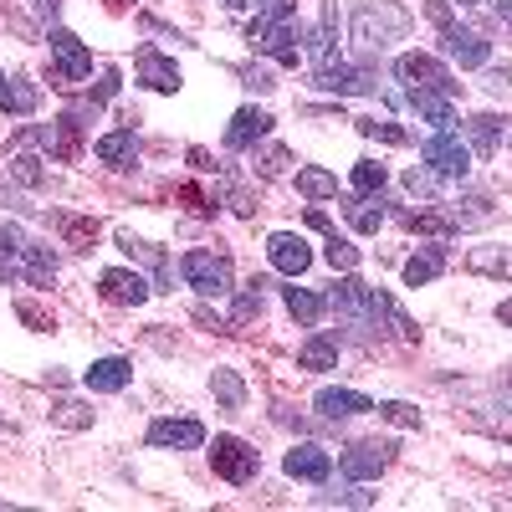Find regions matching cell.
I'll return each instance as SVG.
<instances>
[{
    "label": "cell",
    "instance_id": "obj_39",
    "mask_svg": "<svg viewBox=\"0 0 512 512\" xmlns=\"http://www.w3.org/2000/svg\"><path fill=\"white\" fill-rule=\"evenodd\" d=\"M384 180H390V175H384V164H374V159H359L354 164V195H379Z\"/></svg>",
    "mask_w": 512,
    "mask_h": 512
},
{
    "label": "cell",
    "instance_id": "obj_12",
    "mask_svg": "<svg viewBox=\"0 0 512 512\" xmlns=\"http://www.w3.org/2000/svg\"><path fill=\"white\" fill-rule=\"evenodd\" d=\"M98 292H103V303H113V308H139V303H149L154 287L139 272H128V267H108L98 277Z\"/></svg>",
    "mask_w": 512,
    "mask_h": 512
},
{
    "label": "cell",
    "instance_id": "obj_26",
    "mask_svg": "<svg viewBox=\"0 0 512 512\" xmlns=\"http://www.w3.org/2000/svg\"><path fill=\"white\" fill-rule=\"evenodd\" d=\"M118 246L134 256V262H144V267H154V277H159V292H169V262H164V251L154 246V241H139L134 231H118Z\"/></svg>",
    "mask_w": 512,
    "mask_h": 512
},
{
    "label": "cell",
    "instance_id": "obj_17",
    "mask_svg": "<svg viewBox=\"0 0 512 512\" xmlns=\"http://www.w3.org/2000/svg\"><path fill=\"white\" fill-rule=\"evenodd\" d=\"M282 466H287V477H297V482H328V477H333V456H328L323 446H313V441L292 446Z\"/></svg>",
    "mask_w": 512,
    "mask_h": 512
},
{
    "label": "cell",
    "instance_id": "obj_8",
    "mask_svg": "<svg viewBox=\"0 0 512 512\" xmlns=\"http://www.w3.org/2000/svg\"><path fill=\"white\" fill-rule=\"evenodd\" d=\"M246 41H251V52H267V57H277L282 67L303 62V52H297V31H292L287 21H251Z\"/></svg>",
    "mask_w": 512,
    "mask_h": 512
},
{
    "label": "cell",
    "instance_id": "obj_53",
    "mask_svg": "<svg viewBox=\"0 0 512 512\" xmlns=\"http://www.w3.org/2000/svg\"><path fill=\"white\" fill-rule=\"evenodd\" d=\"M425 11H431L436 26H451V0H425Z\"/></svg>",
    "mask_w": 512,
    "mask_h": 512
},
{
    "label": "cell",
    "instance_id": "obj_59",
    "mask_svg": "<svg viewBox=\"0 0 512 512\" xmlns=\"http://www.w3.org/2000/svg\"><path fill=\"white\" fill-rule=\"evenodd\" d=\"M497 323H507V328H512V297H507V303L497 308Z\"/></svg>",
    "mask_w": 512,
    "mask_h": 512
},
{
    "label": "cell",
    "instance_id": "obj_18",
    "mask_svg": "<svg viewBox=\"0 0 512 512\" xmlns=\"http://www.w3.org/2000/svg\"><path fill=\"white\" fill-rule=\"evenodd\" d=\"M272 134V118L262 113V108H241L236 118H231V128H226V149L236 154V149H256Z\"/></svg>",
    "mask_w": 512,
    "mask_h": 512
},
{
    "label": "cell",
    "instance_id": "obj_60",
    "mask_svg": "<svg viewBox=\"0 0 512 512\" xmlns=\"http://www.w3.org/2000/svg\"><path fill=\"white\" fill-rule=\"evenodd\" d=\"M0 205H21V200L11 195V185H0Z\"/></svg>",
    "mask_w": 512,
    "mask_h": 512
},
{
    "label": "cell",
    "instance_id": "obj_43",
    "mask_svg": "<svg viewBox=\"0 0 512 512\" xmlns=\"http://www.w3.org/2000/svg\"><path fill=\"white\" fill-rule=\"evenodd\" d=\"M359 123V134H369V139H384V144H410V134L405 128H395L390 118H354Z\"/></svg>",
    "mask_w": 512,
    "mask_h": 512
},
{
    "label": "cell",
    "instance_id": "obj_28",
    "mask_svg": "<svg viewBox=\"0 0 512 512\" xmlns=\"http://www.w3.org/2000/svg\"><path fill=\"white\" fill-rule=\"evenodd\" d=\"M441 272H446V246H425V251H415L405 262V287H425V282H436Z\"/></svg>",
    "mask_w": 512,
    "mask_h": 512
},
{
    "label": "cell",
    "instance_id": "obj_16",
    "mask_svg": "<svg viewBox=\"0 0 512 512\" xmlns=\"http://www.w3.org/2000/svg\"><path fill=\"white\" fill-rule=\"evenodd\" d=\"M149 446H159V451H195V446H205V425L200 420H154L149 425Z\"/></svg>",
    "mask_w": 512,
    "mask_h": 512
},
{
    "label": "cell",
    "instance_id": "obj_22",
    "mask_svg": "<svg viewBox=\"0 0 512 512\" xmlns=\"http://www.w3.org/2000/svg\"><path fill=\"white\" fill-rule=\"evenodd\" d=\"M93 154H98L108 169H134V159H139V134H134V128H118V134H103V139L93 144Z\"/></svg>",
    "mask_w": 512,
    "mask_h": 512
},
{
    "label": "cell",
    "instance_id": "obj_40",
    "mask_svg": "<svg viewBox=\"0 0 512 512\" xmlns=\"http://www.w3.org/2000/svg\"><path fill=\"white\" fill-rule=\"evenodd\" d=\"M323 256H328V267H333V272H354V267H359V246H349L338 231L328 236V251H323Z\"/></svg>",
    "mask_w": 512,
    "mask_h": 512
},
{
    "label": "cell",
    "instance_id": "obj_11",
    "mask_svg": "<svg viewBox=\"0 0 512 512\" xmlns=\"http://www.w3.org/2000/svg\"><path fill=\"white\" fill-rule=\"evenodd\" d=\"M420 159L431 164V175H451V180H466V169H472V149L451 134H436L420 144Z\"/></svg>",
    "mask_w": 512,
    "mask_h": 512
},
{
    "label": "cell",
    "instance_id": "obj_23",
    "mask_svg": "<svg viewBox=\"0 0 512 512\" xmlns=\"http://www.w3.org/2000/svg\"><path fill=\"white\" fill-rule=\"evenodd\" d=\"M313 405H318L323 420H349V415H369L374 410V400L359 395V390H318Z\"/></svg>",
    "mask_w": 512,
    "mask_h": 512
},
{
    "label": "cell",
    "instance_id": "obj_37",
    "mask_svg": "<svg viewBox=\"0 0 512 512\" xmlns=\"http://www.w3.org/2000/svg\"><path fill=\"white\" fill-rule=\"evenodd\" d=\"M210 390H216V400L226 410H246V384H241L236 369H216V374H210Z\"/></svg>",
    "mask_w": 512,
    "mask_h": 512
},
{
    "label": "cell",
    "instance_id": "obj_58",
    "mask_svg": "<svg viewBox=\"0 0 512 512\" xmlns=\"http://www.w3.org/2000/svg\"><path fill=\"white\" fill-rule=\"evenodd\" d=\"M492 11H497V21H502V26H512V0H497Z\"/></svg>",
    "mask_w": 512,
    "mask_h": 512
},
{
    "label": "cell",
    "instance_id": "obj_52",
    "mask_svg": "<svg viewBox=\"0 0 512 512\" xmlns=\"http://www.w3.org/2000/svg\"><path fill=\"white\" fill-rule=\"evenodd\" d=\"M318 502H323V507H333V502H338V507H374V492H359V487H354V492H338V497H318Z\"/></svg>",
    "mask_w": 512,
    "mask_h": 512
},
{
    "label": "cell",
    "instance_id": "obj_54",
    "mask_svg": "<svg viewBox=\"0 0 512 512\" xmlns=\"http://www.w3.org/2000/svg\"><path fill=\"white\" fill-rule=\"evenodd\" d=\"M190 164L200 169V175H216V169H221V164H216V159H210L205 149H190Z\"/></svg>",
    "mask_w": 512,
    "mask_h": 512
},
{
    "label": "cell",
    "instance_id": "obj_51",
    "mask_svg": "<svg viewBox=\"0 0 512 512\" xmlns=\"http://www.w3.org/2000/svg\"><path fill=\"white\" fill-rule=\"evenodd\" d=\"M241 82H246L251 93H272V88H277V82H272V72H267V67H241Z\"/></svg>",
    "mask_w": 512,
    "mask_h": 512
},
{
    "label": "cell",
    "instance_id": "obj_27",
    "mask_svg": "<svg viewBox=\"0 0 512 512\" xmlns=\"http://www.w3.org/2000/svg\"><path fill=\"white\" fill-rule=\"evenodd\" d=\"M0 108H6L11 118H31V113L41 108L36 82H26V77H6V88H0Z\"/></svg>",
    "mask_w": 512,
    "mask_h": 512
},
{
    "label": "cell",
    "instance_id": "obj_31",
    "mask_svg": "<svg viewBox=\"0 0 512 512\" xmlns=\"http://www.w3.org/2000/svg\"><path fill=\"white\" fill-rule=\"evenodd\" d=\"M333 62H344V57H338V11L328 6V11H323V26H318V36H313V72H323V67H333Z\"/></svg>",
    "mask_w": 512,
    "mask_h": 512
},
{
    "label": "cell",
    "instance_id": "obj_2",
    "mask_svg": "<svg viewBox=\"0 0 512 512\" xmlns=\"http://www.w3.org/2000/svg\"><path fill=\"white\" fill-rule=\"evenodd\" d=\"M349 26H354V41L364 52H384L390 41H400L405 31H410V11L405 6H395V0H369V6H359L354 16H349Z\"/></svg>",
    "mask_w": 512,
    "mask_h": 512
},
{
    "label": "cell",
    "instance_id": "obj_38",
    "mask_svg": "<svg viewBox=\"0 0 512 512\" xmlns=\"http://www.w3.org/2000/svg\"><path fill=\"white\" fill-rule=\"evenodd\" d=\"M466 267H472V272H492V277H512V251H507V246H502V251L482 246V251L466 256Z\"/></svg>",
    "mask_w": 512,
    "mask_h": 512
},
{
    "label": "cell",
    "instance_id": "obj_62",
    "mask_svg": "<svg viewBox=\"0 0 512 512\" xmlns=\"http://www.w3.org/2000/svg\"><path fill=\"white\" fill-rule=\"evenodd\" d=\"M451 6H461V11H466V6H477V0H451Z\"/></svg>",
    "mask_w": 512,
    "mask_h": 512
},
{
    "label": "cell",
    "instance_id": "obj_24",
    "mask_svg": "<svg viewBox=\"0 0 512 512\" xmlns=\"http://www.w3.org/2000/svg\"><path fill=\"white\" fill-rule=\"evenodd\" d=\"M82 379H88V390H98V395H118L123 384L134 379V364H128V359H98Z\"/></svg>",
    "mask_w": 512,
    "mask_h": 512
},
{
    "label": "cell",
    "instance_id": "obj_10",
    "mask_svg": "<svg viewBox=\"0 0 512 512\" xmlns=\"http://www.w3.org/2000/svg\"><path fill=\"white\" fill-rule=\"evenodd\" d=\"M441 52L451 57V62H461L466 72H477V67H487L492 62V41L482 36V31H466V26H441Z\"/></svg>",
    "mask_w": 512,
    "mask_h": 512
},
{
    "label": "cell",
    "instance_id": "obj_5",
    "mask_svg": "<svg viewBox=\"0 0 512 512\" xmlns=\"http://www.w3.org/2000/svg\"><path fill=\"white\" fill-rule=\"evenodd\" d=\"M395 77L405 82V88L446 93V98H456V88H461V82L446 72V62H441V57H425V52H405V57L395 62Z\"/></svg>",
    "mask_w": 512,
    "mask_h": 512
},
{
    "label": "cell",
    "instance_id": "obj_15",
    "mask_svg": "<svg viewBox=\"0 0 512 512\" xmlns=\"http://www.w3.org/2000/svg\"><path fill=\"white\" fill-rule=\"evenodd\" d=\"M134 67H139V82L149 93H180V67L169 62L159 47H139L134 52Z\"/></svg>",
    "mask_w": 512,
    "mask_h": 512
},
{
    "label": "cell",
    "instance_id": "obj_56",
    "mask_svg": "<svg viewBox=\"0 0 512 512\" xmlns=\"http://www.w3.org/2000/svg\"><path fill=\"white\" fill-rule=\"evenodd\" d=\"M308 226H313V231H323V236H333V226H328L323 210H308Z\"/></svg>",
    "mask_w": 512,
    "mask_h": 512
},
{
    "label": "cell",
    "instance_id": "obj_35",
    "mask_svg": "<svg viewBox=\"0 0 512 512\" xmlns=\"http://www.w3.org/2000/svg\"><path fill=\"white\" fill-rule=\"evenodd\" d=\"M267 282L256 277V282H246L241 292H236V308H231V323L241 328V323H251V318H262V308H267V292H262Z\"/></svg>",
    "mask_w": 512,
    "mask_h": 512
},
{
    "label": "cell",
    "instance_id": "obj_61",
    "mask_svg": "<svg viewBox=\"0 0 512 512\" xmlns=\"http://www.w3.org/2000/svg\"><path fill=\"white\" fill-rule=\"evenodd\" d=\"M103 6H108V11L118 16V11H128V0H103Z\"/></svg>",
    "mask_w": 512,
    "mask_h": 512
},
{
    "label": "cell",
    "instance_id": "obj_57",
    "mask_svg": "<svg viewBox=\"0 0 512 512\" xmlns=\"http://www.w3.org/2000/svg\"><path fill=\"white\" fill-rule=\"evenodd\" d=\"M36 11H41V16H47V21H52V16L62 11V0H36Z\"/></svg>",
    "mask_w": 512,
    "mask_h": 512
},
{
    "label": "cell",
    "instance_id": "obj_13",
    "mask_svg": "<svg viewBox=\"0 0 512 512\" xmlns=\"http://www.w3.org/2000/svg\"><path fill=\"white\" fill-rule=\"evenodd\" d=\"M267 256H272V267H277L282 277H303V272L313 267L308 241L292 236V231H272V236H267Z\"/></svg>",
    "mask_w": 512,
    "mask_h": 512
},
{
    "label": "cell",
    "instance_id": "obj_9",
    "mask_svg": "<svg viewBox=\"0 0 512 512\" xmlns=\"http://www.w3.org/2000/svg\"><path fill=\"white\" fill-rule=\"evenodd\" d=\"M384 466H395V441H359L349 446L344 456H338V472H344L349 482H369L379 477Z\"/></svg>",
    "mask_w": 512,
    "mask_h": 512
},
{
    "label": "cell",
    "instance_id": "obj_7",
    "mask_svg": "<svg viewBox=\"0 0 512 512\" xmlns=\"http://www.w3.org/2000/svg\"><path fill=\"white\" fill-rule=\"evenodd\" d=\"M82 113H62V118H52L47 128H26L21 139H36L41 149H52V159H62V164H72L77 154H82Z\"/></svg>",
    "mask_w": 512,
    "mask_h": 512
},
{
    "label": "cell",
    "instance_id": "obj_30",
    "mask_svg": "<svg viewBox=\"0 0 512 512\" xmlns=\"http://www.w3.org/2000/svg\"><path fill=\"white\" fill-rule=\"evenodd\" d=\"M461 128H466V139H472V149H477L482 159L497 154V144H502V118H497V113H477V118H466Z\"/></svg>",
    "mask_w": 512,
    "mask_h": 512
},
{
    "label": "cell",
    "instance_id": "obj_42",
    "mask_svg": "<svg viewBox=\"0 0 512 512\" xmlns=\"http://www.w3.org/2000/svg\"><path fill=\"white\" fill-rule=\"evenodd\" d=\"M11 175H16L26 190H41V185H47V169H41L36 154H16V159H11Z\"/></svg>",
    "mask_w": 512,
    "mask_h": 512
},
{
    "label": "cell",
    "instance_id": "obj_25",
    "mask_svg": "<svg viewBox=\"0 0 512 512\" xmlns=\"http://www.w3.org/2000/svg\"><path fill=\"white\" fill-rule=\"evenodd\" d=\"M21 246H26V231L0 221V287H11L21 277Z\"/></svg>",
    "mask_w": 512,
    "mask_h": 512
},
{
    "label": "cell",
    "instance_id": "obj_1",
    "mask_svg": "<svg viewBox=\"0 0 512 512\" xmlns=\"http://www.w3.org/2000/svg\"><path fill=\"white\" fill-rule=\"evenodd\" d=\"M328 303H333V313L344 318L349 328H379V323H395V333L400 338H420V328L395 308V297L390 292H379V287H369V282H359V277H344L333 292H328Z\"/></svg>",
    "mask_w": 512,
    "mask_h": 512
},
{
    "label": "cell",
    "instance_id": "obj_6",
    "mask_svg": "<svg viewBox=\"0 0 512 512\" xmlns=\"http://www.w3.org/2000/svg\"><path fill=\"white\" fill-rule=\"evenodd\" d=\"M210 466H216L221 482L246 487V482L256 477V466H262V456H256L241 436H216V446H210Z\"/></svg>",
    "mask_w": 512,
    "mask_h": 512
},
{
    "label": "cell",
    "instance_id": "obj_19",
    "mask_svg": "<svg viewBox=\"0 0 512 512\" xmlns=\"http://www.w3.org/2000/svg\"><path fill=\"white\" fill-rule=\"evenodd\" d=\"M57 251L47 246V241H31L26 236V246H21V277L31 282V287H52L57 282Z\"/></svg>",
    "mask_w": 512,
    "mask_h": 512
},
{
    "label": "cell",
    "instance_id": "obj_48",
    "mask_svg": "<svg viewBox=\"0 0 512 512\" xmlns=\"http://www.w3.org/2000/svg\"><path fill=\"white\" fill-rule=\"evenodd\" d=\"M16 318H21L26 328H36V333L57 328V323H52V313H47V308H36V303H16Z\"/></svg>",
    "mask_w": 512,
    "mask_h": 512
},
{
    "label": "cell",
    "instance_id": "obj_41",
    "mask_svg": "<svg viewBox=\"0 0 512 512\" xmlns=\"http://www.w3.org/2000/svg\"><path fill=\"white\" fill-rule=\"evenodd\" d=\"M287 164H292V154H287L282 144H267L262 154H256V175H262V180H277V175H287Z\"/></svg>",
    "mask_w": 512,
    "mask_h": 512
},
{
    "label": "cell",
    "instance_id": "obj_4",
    "mask_svg": "<svg viewBox=\"0 0 512 512\" xmlns=\"http://www.w3.org/2000/svg\"><path fill=\"white\" fill-rule=\"evenodd\" d=\"M180 272H185V282H190L200 297H226V292H236V272H231V256H226V251H185Z\"/></svg>",
    "mask_w": 512,
    "mask_h": 512
},
{
    "label": "cell",
    "instance_id": "obj_44",
    "mask_svg": "<svg viewBox=\"0 0 512 512\" xmlns=\"http://www.w3.org/2000/svg\"><path fill=\"white\" fill-rule=\"evenodd\" d=\"M390 425H400V431H420V410L415 405H405V400H390V405H374Z\"/></svg>",
    "mask_w": 512,
    "mask_h": 512
},
{
    "label": "cell",
    "instance_id": "obj_46",
    "mask_svg": "<svg viewBox=\"0 0 512 512\" xmlns=\"http://www.w3.org/2000/svg\"><path fill=\"white\" fill-rule=\"evenodd\" d=\"M52 415H57V425H67V431H82V425H93V415L82 410L77 400H62V405H57Z\"/></svg>",
    "mask_w": 512,
    "mask_h": 512
},
{
    "label": "cell",
    "instance_id": "obj_21",
    "mask_svg": "<svg viewBox=\"0 0 512 512\" xmlns=\"http://www.w3.org/2000/svg\"><path fill=\"white\" fill-rule=\"evenodd\" d=\"M400 221H405V231H420V236H436V241H446V236L466 231V226L456 221V210H400Z\"/></svg>",
    "mask_w": 512,
    "mask_h": 512
},
{
    "label": "cell",
    "instance_id": "obj_20",
    "mask_svg": "<svg viewBox=\"0 0 512 512\" xmlns=\"http://www.w3.org/2000/svg\"><path fill=\"white\" fill-rule=\"evenodd\" d=\"M405 103L436 128V134H451L456 128V108H451V98L446 93H425V88H405Z\"/></svg>",
    "mask_w": 512,
    "mask_h": 512
},
{
    "label": "cell",
    "instance_id": "obj_63",
    "mask_svg": "<svg viewBox=\"0 0 512 512\" xmlns=\"http://www.w3.org/2000/svg\"><path fill=\"white\" fill-rule=\"evenodd\" d=\"M0 88H6V72H0Z\"/></svg>",
    "mask_w": 512,
    "mask_h": 512
},
{
    "label": "cell",
    "instance_id": "obj_14",
    "mask_svg": "<svg viewBox=\"0 0 512 512\" xmlns=\"http://www.w3.org/2000/svg\"><path fill=\"white\" fill-rule=\"evenodd\" d=\"M313 88H318V93H333V98L369 93V88H374V72H369V67H349V62H333V67L313 72Z\"/></svg>",
    "mask_w": 512,
    "mask_h": 512
},
{
    "label": "cell",
    "instance_id": "obj_32",
    "mask_svg": "<svg viewBox=\"0 0 512 512\" xmlns=\"http://www.w3.org/2000/svg\"><path fill=\"white\" fill-rule=\"evenodd\" d=\"M57 231L72 251H93L98 246V221L93 216H57Z\"/></svg>",
    "mask_w": 512,
    "mask_h": 512
},
{
    "label": "cell",
    "instance_id": "obj_33",
    "mask_svg": "<svg viewBox=\"0 0 512 512\" xmlns=\"http://www.w3.org/2000/svg\"><path fill=\"white\" fill-rule=\"evenodd\" d=\"M282 297H287V313L303 323V328H313V323L323 318V297H318V292H308V287H282Z\"/></svg>",
    "mask_w": 512,
    "mask_h": 512
},
{
    "label": "cell",
    "instance_id": "obj_45",
    "mask_svg": "<svg viewBox=\"0 0 512 512\" xmlns=\"http://www.w3.org/2000/svg\"><path fill=\"white\" fill-rule=\"evenodd\" d=\"M226 205L236 210V216H256V195L241 180H226Z\"/></svg>",
    "mask_w": 512,
    "mask_h": 512
},
{
    "label": "cell",
    "instance_id": "obj_47",
    "mask_svg": "<svg viewBox=\"0 0 512 512\" xmlns=\"http://www.w3.org/2000/svg\"><path fill=\"white\" fill-rule=\"evenodd\" d=\"M297 0H256V21H292Z\"/></svg>",
    "mask_w": 512,
    "mask_h": 512
},
{
    "label": "cell",
    "instance_id": "obj_55",
    "mask_svg": "<svg viewBox=\"0 0 512 512\" xmlns=\"http://www.w3.org/2000/svg\"><path fill=\"white\" fill-rule=\"evenodd\" d=\"M507 77H512V67H502V72H487V88H492V93H507Z\"/></svg>",
    "mask_w": 512,
    "mask_h": 512
},
{
    "label": "cell",
    "instance_id": "obj_49",
    "mask_svg": "<svg viewBox=\"0 0 512 512\" xmlns=\"http://www.w3.org/2000/svg\"><path fill=\"white\" fill-rule=\"evenodd\" d=\"M180 200L195 210V216H216V200H210L205 190H195V185H180Z\"/></svg>",
    "mask_w": 512,
    "mask_h": 512
},
{
    "label": "cell",
    "instance_id": "obj_3",
    "mask_svg": "<svg viewBox=\"0 0 512 512\" xmlns=\"http://www.w3.org/2000/svg\"><path fill=\"white\" fill-rule=\"evenodd\" d=\"M93 77V52L62 26H52V88L62 93H77L82 82Z\"/></svg>",
    "mask_w": 512,
    "mask_h": 512
},
{
    "label": "cell",
    "instance_id": "obj_34",
    "mask_svg": "<svg viewBox=\"0 0 512 512\" xmlns=\"http://www.w3.org/2000/svg\"><path fill=\"white\" fill-rule=\"evenodd\" d=\"M349 221H354V231L374 236L379 221H384V195H354L349 200Z\"/></svg>",
    "mask_w": 512,
    "mask_h": 512
},
{
    "label": "cell",
    "instance_id": "obj_29",
    "mask_svg": "<svg viewBox=\"0 0 512 512\" xmlns=\"http://www.w3.org/2000/svg\"><path fill=\"white\" fill-rule=\"evenodd\" d=\"M338 364V338L333 333H313L303 349H297V369H313V374H323V369H333Z\"/></svg>",
    "mask_w": 512,
    "mask_h": 512
},
{
    "label": "cell",
    "instance_id": "obj_36",
    "mask_svg": "<svg viewBox=\"0 0 512 512\" xmlns=\"http://www.w3.org/2000/svg\"><path fill=\"white\" fill-rule=\"evenodd\" d=\"M297 190H303L308 200H333V195H338V175L308 164V169H297Z\"/></svg>",
    "mask_w": 512,
    "mask_h": 512
},
{
    "label": "cell",
    "instance_id": "obj_50",
    "mask_svg": "<svg viewBox=\"0 0 512 512\" xmlns=\"http://www.w3.org/2000/svg\"><path fill=\"white\" fill-rule=\"evenodd\" d=\"M405 190L431 200V195H436V175H431V169H410V175H405Z\"/></svg>",
    "mask_w": 512,
    "mask_h": 512
}]
</instances>
